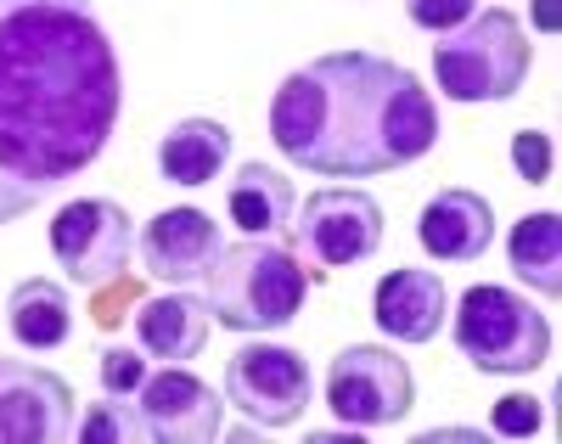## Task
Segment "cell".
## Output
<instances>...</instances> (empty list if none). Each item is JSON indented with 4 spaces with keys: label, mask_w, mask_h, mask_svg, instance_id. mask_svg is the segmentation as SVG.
I'll return each instance as SVG.
<instances>
[{
    "label": "cell",
    "mask_w": 562,
    "mask_h": 444,
    "mask_svg": "<svg viewBox=\"0 0 562 444\" xmlns=\"http://www.w3.org/2000/svg\"><path fill=\"white\" fill-rule=\"evenodd\" d=\"M529 68H535V45L506 7L467 18L434 45V79L450 102H512Z\"/></svg>",
    "instance_id": "cell-4"
},
{
    "label": "cell",
    "mask_w": 562,
    "mask_h": 444,
    "mask_svg": "<svg viewBox=\"0 0 562 444\" xmlns=\"http://www.w3.org/2000/svg\"><path fill=\"white\" fill-rule=\"evenodd\" d=\"M270 141L310 175L366 180L428 158L439 141V108L405 63L333 52L281 79L270 102Z\"/></svg>",
    "instance_id": "cell-2"
},
{
    "label": "cell",
    "mask_w": 562,
    "mask_h": 444,
    "mask_svg": "<svg viewBox=\"0 0 562 444\" xmlns=\"http://www.w3.org/2000/svg\"><path fill=\"white\" fill-rule=\"evenodd\" d=\"M130 248H135V220L113 197H79V203H63L52 220V254L79 287H102L124 276Z\"/></svg>",
    "instance_id": "cell-8"
},
{
    "label": "cell",
    "mask_w": 562,
    "mask_h": 444,
    "mask_svg": "<svg viewBox=\"0 0 562 444\" xmlns=\"http://www.w3.org/2000/svg\"><path fill=\"white\" fill-rule=\"evenodd\" d=\"M450 332L461 360L490 377H529L551 360V321L512 287H467Z\"/></svg>",
    "instance_id": "cell-5"
},
{
    "label": "cell",
    "mask_w": 562,
    "mask_h": 444,
    "mask_svg": "<svg viewBox=\"0 0 562 444\" xmlns=\"http://www.w3.org/2000/svg\"><path fill=\"white\" fill-rule=\"evenodd\" d=\"M225 400L254 428H293L310 411V366L281 343H248L225 366Z\"/></svg>",
    "instance_id": "cell-9"
},
{
    "label": "cell",
    "mask_w": 562,
    "mask_h": 444,
    "mask_svg": "<svg viewBox=\"0 0 562 444\" xmlns=\"http://www.w3.org/2000/svg\"><path fill=\"white\" fill-rule=\"evenodd\" d=\"M124 74L90 0H0V225L102 158Z\"/></svg>",
    "instance_id": "cell-1"
},
{
    "label": "cell",
    "mask_w": 562,
    "mask_h": 444,
    "mask_svg": "<svg viewBox=\"0 0 562 444\" xmlns=\"http://www.w3.org/2000/svg\"><path fill=\"white\" fill-rule=\"evenodd\" d=\"M445 315H450V292H445L439 270L394 265L378 281V292H371V321H378L383 337H394V343H434Z\"/></svg>",
    "instance_id": "cell-14"
},
{
    "label": "cell",
    "mask_w": 562,
    "mask_h": 444,
    "mask_svg": "<svg viewBox=\"0 0 562 444\" xmlns=\"http://www.w3.org/2000/svg\"><path fill=\"white\" fill-rule=\"evenodd\" d=\"M231 164V130L220 119H180L158 141V175L169 186H214Z\"/></svg>",
    "instance_id": "cell-16"
},
{
    "label": "cell",
    "mask_w": 562,
    "mask_h": 444,
    "mask_svg": "<svg viewBox=\"0 0 562 444\" xmlns=\"http://www.w3.org/2000/svg\"><path fill=\"white\" fill-rule=\"evenodd\" d=\"M74 439V388L34 360L0 355V444H63Z\"/></svg>",
    "instance_id": "cell-11"
},
{
    "label": "cell",
    "mask_w": 562,
    "mask_h": 444,
    "mask_svg": "<svg viewBox=\"0 0 562 444\" xmlns=\"http://www.w3.org/2000/svg\"><path fill=\"white\" fill-rule=\"evenodd\" d=\"M135 337L140 349L164 366L198 360V349L209 343V304L186 299V292H164V299H140L135 304Z\"/></svg>",
    "instance_id": "cell-15"
},
{
    "label": "cell",
    "mask_w": 562,
    "mask_h": 444,
    "mask_svg": "<svg viewBox=\"0 0 562 444\" xmlns=\"http://www.w3.org/2000/svg\"><path fill=\"white\" fill-rule=\"evenodd\" d=\"M220 254V225L214 214L180 203V209H164L140 225V265H147L153 281H198L209 270V259Z\"/></svg>",
    "instance_id": "cell-13"
},
{
    "label": "cell",
    "mask_w": 562,
    "mask_h": 444,
    "mask_svg": "<svg viewBox=\"0 0 562 444\" xmlns=\"http://www.w3.org/2000/svg\"><path fill=\"white\" fill-rule=\"evenodd\" d=\"M225 214L248 236H276L293 220V180L270 164H243L237 180L225 186Z\"/></svg>",
    "instance_id": "cell-17"
},
{
    "label": "cell",
    "mask_w": 562,
    "mask_h": 444,
    "mask_svg": "<svg viewBox=\"0 0 562 444\" xmlns=\"http://www.w3.org/2000/svg\"><path fill=\"white\" fill-rule=\"evenodd\" d=\"M506 259H512V270H518L524 287L557 299L562 292V220L551 209L546 214H524L518 225H512V236H506Z\"/></svg>",
    "instance_id": "cell-19"
},
{
    "label": "cell",
    "mask_w": 562,
    "mask_h": 444,
    "mask_svg": "<svg viewBox=\"0 0 562 444\" xmlns=\"http://www.w3.org/2000/svg\"><path fill=\"white\" fill-rule=\"evenodd\" d=\"M97 299H90V315H97V326H119L124 321V310L130 304H140V281H130V276H113V281H102V287H90Z\"/></svg>",
    "instance_id": "cell-25"
},
{
    "label": "cell",
    "mask_w": 562,
    "mask_h": 444,
    "mask_svg": "<svg viewBox=\"0 0 562 444\" xmlns=\"http://www.w3.org/2000/svg\"><path fill=\"white\" fill-rule=\"evenodd\" d=\"M135 417L147 428V444H209L225 433V406L220 393L186 366L147 371V382L135 388Z\"/></svg>",
    "instance_id": "cell-10"
},
{
    "label": "cell",
    "mask_w": 562,
    "mask_h": 444,
    "mask_svg": "<svg viewBox=\"0 0 562 444\" xmlns=\"http://www.w3.org/2000/svg\"><path fill=\"white\" fill-rule=\"evenodd\" d=\"M416 242H422V254L439 259V265H473V259H484L490 242H495L490 197L467 191V186H450V191L428 197L422 214H416Z\"/></svg>",
    "instance_id": "cell-12"
},
{
    "label": "cell",
    "mask_w": 562,
    "mask_h": 444,
    "mask_svg": "<svg viewBox=\"0 0 562 444\" xmlns=\"http://www.w3.org/2000/svg\"><path fill=\"white\" fill-rule=\"evenodd\" d=\"M102 366V393H113V400H135V388L147 382V360H140L135 349H102L97 355Z\"/></svg>",
    "instance_id": "cell-21"
},
{
    "label": "cell",
    "mask_w": 562,
    "mask_h": 444,
    "mask_svg": "<svg viewBox=\"0 0 562 444\" xmlns=\"http://www.w3.org/2000/svg\"><path fill=\"white\" fill-rule=\"evenodd\" d=\"M288 231L321 270H349L383 248V209L355 186H321L304 197V214Z\"/></svg>",
    "instance_id": "cell-7"
},
{
    "label": "cell",
    "mask_w": 562,
    "mask_h": 444,
    "mask_svg": "<svg viewBox=\"0 0 562 444\" xmlns=\"http://www.w3.org/2000/svg\"><path fill=\"white\" fill-rule=\"evenodd\" d=\"M535 23H540L546 34L557 29V0H535Z\"/></svg>",
    "instance_id": "cell-26"
},
{
    "label": "cell",
    "mask_w": 562,
    "mask_h": 444,
    "mask_svg": "<svg viewBox=\"0 0 562 444\" xmlns=\"http://www.w3.org/2000/svg\"><path fill=\"white\" fill-rule=\"evenodd\" d=\"M310 299V276L293 248L270 236H243L220 242V254L203 270V304L225 332H281L293 326Z\"/></svg>",
    "instance_id": "cell-3"
},
{
    "label": "cell",
    "mask_w": 562,
    "mask_h": 444,
    "mask_svg": "<svg viewBox=\"0 0 562 444\" xmlns=\"http://www.w3.org/2000/svg\"><path fill=\"white\" fill-rule=\"evenodd\" d=\"M416 400L411 366L383 343H349L326 366V406L344 428H394Z\"/></svg>",
    "instance_id": "cell-6"
},
{
    "label": "cell",
    "mask_w": 562,
    "mask_h": 444,
    "mask_svg": "<svg viewBox=\"0 0 562 444\" xmlns=\"http://www.w3.org/2000/svg\"><path fill=\"white\" fill-rule=\"evenodd\" d=\"M74 439H85V444H147V428H140L130 400H113V393H108L102 406H90L74 422Z\"/></svg>",
    "instance_id": "cell-20"
},
{
    "label": "cell",
    "mask_w": 562,
    "mask_h": 444,
    "mask_svg": "<svg viewBox=\"0 0 562 444\" xmlns=\"http://www.w3.org/2000/svg\"><path fill=\"white\" fill-rule=\"evenodd\" d=\"M479 12V0H405V18L428 34H450Z\"/></svg>",
    "instance_id": "cell-23"
},
{
    "label": "cell",
    "mask_w": 562,
    "mask_h": 444,
    "mask_svg": "<svg viewBox=\"0 0 562 444\" xmlns=\"http://www.w3.org/2000/svg\"><path fill=\"white\" fill-rule=\"evenodd\" d=\"M7 326H12V337L23 343V349H34V355L63 349L68 332H74V304H68V292L57 281L29 276V281L12 287V299H7Z\"/></svg>",
    "instance_id": "cell-18"
},
{
    "label": "cell",
    "mask_w": 562,
    "mask_h": 444,
    "mask_svg": "<svg viewBox=\"0 0 562 444\" xmlns=\"http://www.w3.org/2000/svg\"><path fill=\"white\" fill-rule=\"evenodd\" d=\"M490 428L501 439H535L540 433V400H529V393H506V400H495V411H490Z\"/></svg>",
    "instance_id": "cell-24"
},
{
    "label": "cell",
    "mask_w": 562,
    "mask_h": 444,
    "mask_svg": "<svg viewBox=\"0 0 562 444\" xmlns=\"http://www.w3.org/2000/svg\"><path fill=\"white\" fill-rule=\"evenodd\" d=\"M551 135L546 130H518L512 135V169H518L529 186H546L551 180Z\"/></svg>",
    "instance_id": "cell-22"
}]
</instances>
